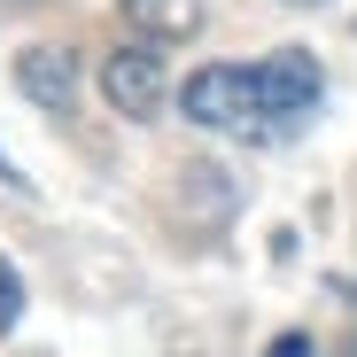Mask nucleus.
Listing matches in <instances>:
<instances>
[{
  "instance_id": "f257e3e1",
  "label": "nucleus",
  "mask_w": 357,
  "mask_h": 357,
  "mask_svg": "<svg viewBox=\"0 0 357 357\" xmlns=\"http://www.w3.org/2000/svg\"><path fill=\"white\" fill-rule=\"evenodd\" d=\"M178 109H187V125H202V132H249L257 116H264V109H257V70H241V63H210V70L187 78Z\"/></svg>"
},
{
  "instance_id": "f03ea898",
  "label": "nucleus",
  "mask_w": 357,
  "mask_h": 357,
  "mask_svg": "<svg viewBox=\"0 0 357 357\" xmlns=\"http://www.w3.org/2000/svg\"><path fill=\"white\" fill-rule=\"evenodd\" d=\"M101 93L116 116H155L163 93H171V70H163V39H125L101 63Z\"/></svg>"
},
{
  "instance_id": "7ed1b4c3",
  "label": "nucleus",
  "mask_w": 357,
  "mask_h": 357,
  "mask_svg": "<svg viewBox=\"0 0 357 357\" xmlns=\"http://www.w3.org/2000/svg\"><path fill=\"white\" fill-rule=\"evenodd\" d=\"M319 63H311V47H280V54H264L257 63V109L264 116H303L311 101H319Z\"/></svg>"
},
{
  "instance_id": "20e7f679",
  "label": "nucleus",
  "mask_w": 357,
  "mask_h": 357,
  "mask_svg": "<svg viewBox=\"0 0 357 357\" xmlns=\"http://www.w3.org/2000/svg\"><path fill=\"white\" fill-rule=\"evenodd\" d=\"M16 93L39 101V109H70V93H78V54H70V47H24V54H16Z\"/></svg>"
},
{
  "instance_id": "39448f33",
  "label": "nucleus",
  "mask_w": 357,
  "mask_h": 357,
  "mask_svg": "<svg viewBox=\"0 0 357 357\" xmlns=\"http://www.w3.org/2000/svg\"><path fill=\"white\" fill-rule=\"evenodd\" d=\"M125 24L140 39H195L210 24V0H125Z\"/></svg>"
},
{
  "instance_id": "423d86ee",
  "label": "nucleus",
  "mask_w": 357,
  "mask_h": 357,
  "mask_svg": "<svg viewBox=\"0 0 357 357\" xmlns=\"http://www.w3.org/2000/svg\"><path fill=\"white\" fill-rule=\"evenodd\" d=\"M178 210H187V218H202V225H218V218L233 210L225 171H218V163H187V171H178Z\"/></svg>"
},
{
  "instance_id": "0eeeda50",
  "label": "nucleus",
  "mask_w": 357,
  "mask_h": 357,
  "mask_svg": "<svg viewBox=\"0 0 357 357\" xmlns=\"http://www.w3.org/2000/svg\"><path fill=\"white\" fill-rule=\"evenodd\" d=\"M16 319H24V280H16V264H8V257H0V334H8Z\"/></svg>"
},
{
  "instance_id": "6e6552de",
  "label": "nucleus",
  "mask_w": 357,
  "mask_h": 357,
  "mask_svg": "<svg viewBox=\"0 0 357 357\" xmlns=\"http://www.w3.org/2000/svg\"><path fill=\"white\" fill-rule=\"evenodd\" d=\"M264 357H311V334H280V342H272Z\"/></svg>"
},
{
  "instance_id": "1a4fd4ad",
  "label": "nucleus",
  "mask_w": 357,
  "mask_h": 357,
  "mask_svg": "<svg viewBox=\"0 0 357 357\" xmlns=\"http://www.w3.org/2000/svg\"><path fill=\"white\" fill-rule=\"evenodd\" d=\"M287 8H319V0H287Z\"/></svg>"
}]
</instances>
